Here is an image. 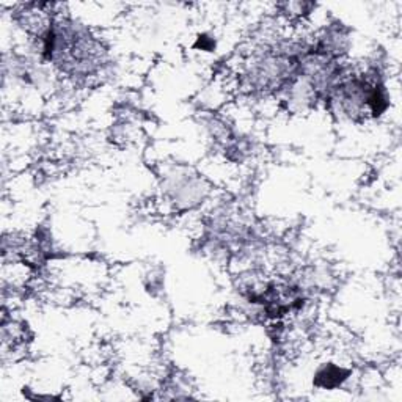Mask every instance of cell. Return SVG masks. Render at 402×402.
<instances>
[{"instance_id":"cell-1","label":"cell","mask_w":402,"mask_h":402,"mask_svg":"<svg viewBox=\"0 0 402 402\" xmlns=\"http://www.w3.org/2000/svg\"><path fill=\"white\" fill-rule=\"evenodd\" d=\"M349 371L341 366H335V365H327L324 368H321L318 373L314 375V384L321 387V388H330L340 387L342 382L347 379Z\"/></svg>"}]
</instances>
